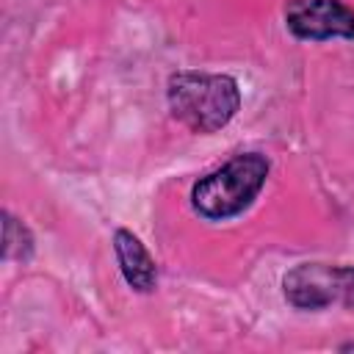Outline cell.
Returning a JSON list of instances; mask_svg holds the SVG:
<instances>
[{"instance_id": "cell-7", "label": "cell", "mask_w": 354, "mask_h": 354, "mask_svg": "<svg viewBox=\"0 0 354 354\" xmlns=\"http://www.w3.org/2000/svg\"><path fill=\"white\" fill-rule=\"evenodd\" d=\"M337 351H354V343H340Z\"/></svg>"}, {"instance_id": "cell-5", "label": "cell", "mask_w": 354, "mask_h": 354, "mask_svg": "<svg viewBox=\"0 0 354 354\" xmlns=\"http://www.w3.org/2000/svg\"><path fill=\"white\" fill-rule=\"evenodd\" d=\"M111 246H113V257H116L119 274L127 282V288L136 290V293H144V296L155 293V288H158V263L149 254V249L144 246V241L133 230L116 227L113 238H111Z\"/></svg>"}, {"instance_id": "cell-2", "label": "cell", "mask_w": 354, "mask_h": 354, "mask_svg": "<svg viewBox=\"0 0 354 354\" xmlns=\"http://www.w3.org/2000/svg\"><path fill=\"white\" fill-rule=\"evenodd\" d=\"M268 174H271L268 155L257 149L238 152L227 163L202 174L191 185V194H188L191 207L199 218L213 224L238 218L254 205V199L266 188Z\"/></svg>"}, {"instance_id": "cell-6", "label": "cell", "mask_w": 354, "mask_h": 354, "mask_svg": "<svg viewBox=\"0 0 354 354\" xmlns=\"http://www.w3.org/2000/svg\"><path fill=\"white\" fill-rule=\"evenodd\" d=\"M3 218V260L6 263H30V257L36 254V238L30 232V227L17 218L11 210L0 213Z\"/></svg>"}, {"instance_id": "cell-1", "label": "cell", "mask_w": 354, "mask_h": 354, "mask_svg": "<svg viewBox=\"0 0 354 354\" xmlns=\"http://www.w3.org/2000/svg\"><path fill=\"white\" fill-rule=\"evenodd\" d=\"M243 94L232 75L180 69L166 80V105L174 122L196 136H213L241 111Z\"/></svg>"}, {"instance_id": "cell-3", "label": "cell", "mask_w": 354, "mask_h": 354, "mask_svg": "<svg viewBox=\"0 0 354 354\" xmlns=\"http://www.w3.org/2000/svg\"><path fill=\"white\" fill-rule=\"evenodd\" d=\"M282 299L299 313H321L332 304L354 310V266L296 263L282 277Z\"/></svg>"}, {"instance_id": "cell-4", "label": "cell", "mask_w": 354, "mask_h": 354, "mask_svg": "<svg viewBox=\"0 0 354 354\" xmlns=\"http://www.w3.org/2000/svg\"><path fill=\"white\" fill-rule=\"evenodd\" d=\"M282 22L296 41H354V8L346 0H285Z\"/></svg>"}]
</instances>
